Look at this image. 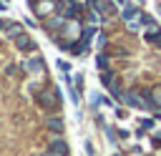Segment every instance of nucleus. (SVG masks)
<instances>
[{
  "label": "nucleus",
  "instance_id": "nucleus-1",
  "mask_svg": "<svg viewBox=\"0 0 161 156\" xmlns=\"http://www.w3.org/2000/svg\"><path fill=\"white\" fill-rule=\"evenodd\" d=\"M35 103L43 108V111H55L58 106H60V98H58V91L55 88H40L38 93H35Z\"/></svg>",
  "mask_w": 161,
  "mask_h": 156
},
{
  "label": "nucleus",
  "instance_id": "nucleus-2",
  "mask_svg": "<svg viewBox=\"0 0 161 156\" xmlns=\"http://www.w3.org/2000/svg\"><path fill=\"white\" fill-rule=\"evenodd\" d=\"M126 101H128L133 108H151V106H153L151 98L143 96V93H138V91H128V93H126Z\"/></svg>",
  "mask_w": 161,
  "mask_h": 156
},
{
  "label": "nucleus",
  "instance_id": "nucleus-3",
  "mask_svg": "<svg viewBox=\"0 0 161 156\" xmlns=\"http://www.w3.org/2000/svg\"><path fill=\"white\" fill-rule=\"evenodd\" d=\"M15 45H18V50H23V53H30V50H35V43H33V38L30 35H18L15 38Z\"/></svg>",
  "mask_w": 161,
  "mask_h": 156
},
{
  "label": "nucleus",
  "instance_id": "nucleus-4",
  "mask_svg": "<svg viewBox=\"0 0 161 156\" xmlns=\"http://www.w3.org/2000/svg\"><path fill=\"white\" fill-rule=\"evenodd\" d=\"M45 128L53 133V136H58V133H63V118L60 116H50L48 121H45Z\"/></svg>",
  "mask_w": 161,
  "mask_h": 156
},
{
  "label": "nucleus",
  "instance_id": "nucleus-5",
  "mask_svg": "<svg viewBox=\"0 0 161 156\" xmlns=\"http://www.w3.org/2000/svg\"><path fill=\"white\" fill-rule=\"evenodd\" d=\"M48 151H55V153H60V156H68V143L63 141V138H53L50 143H48Z\"/></svg>",
  "mask_w": 161,
  "mask_h": 156
},
{
  "label": "nucleus",
  "instance_id": "nucleus-6",
  "mask_svg": "<svg viewBox=\"0 0 161 156\" xmlns=\"http://www.w3.org/2000/svg\"><path fill=\"white\" fill-rule=\"evenodd\" d=\"M35 13H38L40 18H48V15L53 13V0H40V3L35 5Z\"/></svg>",
  "mask_w": 161,
  "mask_h": 156
},
{
  "label": "nucleus",
  "instance_id": "nucleus-7",
  "mask_svg": "<svg viewBox=\"0 0 161 156\" xmlns=\"http://www.w3.org/2000/svg\"><path fill=\"white\" fill-rule=\"evenodd\" d=\"M25 68H28V70H33V73L43 70V58H40V55H33V58L25 63Z\"/></svg>",
  "mask_w": 161,
  "mask_h": 156
},
{
  "label": "nucleus",
  "instance_id": "nucleus-8",
  "mask_svg": "<svg viewBox=\"0 0 161 156\" xmlns=\"http://www.w3.org/2000/svg\"><path fill=\"white\" fill-rule=\"evenodd\" d=\"M108 63H111V60H108V55H106V53H101V55H98V70H108Z\"/></svg>",
  "mask_w": 161,
  "mask_h": 156
},
{
  "label": "nucleus",
  "instance_id": "nucleus-9",
  "mask_svg": "<svg viewBox=\"0 0 161 156\" xmlns=\"http://www.w3.org/2000/svg\"><path fill=\"white\" fill-rule=\"evenodd\" d=\"M146 40H148V43H153V45H158V48H161V33H146Z\"/></svg>",
  "mask_w": 161,
  "mask_h": 156
},
{
  "label": "nucleus",
  "instance_id": "nucleus-10",
  "mask_svg": "<svg viewBox=\"0 0 161 156\" xmlns=\"http://www.w3.org/2000/svg\"><path fill=\"white\" fill-rule=\"evenodd\" d=\"M8 35L10 38H18V35H23V28L20 25H8Z\"/></svg>",
  "mask_w": 161,
  "mask_h": 156
},
{
  "label": "nucleus",
  "instance_id": "nucleus-11",
  "mask_svg": "<svg viewBox=\"0 0 161 156\" xmlns=\"http://www.w3.org/2000/svg\"><path fill=\"white\" fill-rule=\"evenodd\" d=\"M141 25H146V28H156V23H153L151 15H141Z\"/></svg>",
  "mask_w": 161,
  "mask_h": 156
},
{
  "label": "nucleus",
  "instance_id": "nucleus-12",
  "mask_svg": "<svg viewBox=\"0 0 161 156\" xmlns=\"http://www.w3.org/2000/svg\"><path fill=\"white\" fill-rule=\"evenodd\" d=\"M118 3H123V0H118Z\"/></svg>",
  "mask_w": 161,
  "mask_h": 156
}]
</instances>
